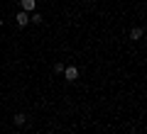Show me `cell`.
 <instances>
[{"mask_svg":"<svg viewBox=\"0 0 147 134\" xmlns=\"http://www.w3.org/2000/svg\"><path fill=\"white\" fill-rule=\"evenodd\" d=\"M64 78H66L69 83H74L76 78H79V68L76 66H64Z\"/></svg>","mask_w":147,"mask_h":134,"instance_id":"1","label":"cell"},{"mask_svg":"<svg viewBox=\"0 0 147 134\" xmlns=\"http://www.w3.org/2000/svg\"><path fill=\"white\" fill-rule=\"evenodd\" d=\"M15 22H17V27H27L30 25V12H25V10L15 12Z\"/></svg>","mask_w":147,"mask_h":134,"instance_id":"2","label":"cell"},{"mask_svg":"<svg viewBox=\"0 0 147 134\" xmlns=\"http://www.w3.org/2000/svg\"><path fill=\"white\" fill-rule=\"evenodd\" d=\"M20 7L25 12H34L37 10V0H20Z\"/></svg>","mask_w":147,"mask_h":134,"instance_id":"3","label":"cell"},{"mask_svg":"<svg viewBox=\"0 0 147 134\" xmlns=\"http://www.w3.org/2000/svg\"><path fill=\"white\" fill-rule=\"evenodd\" d=\"M142 34H145V29H142V27H132V29H130V39H132V41H140Z\"/></svg>","mask_w":147,"mask_h":134,"instance_id":"4","label":"cell"},{"mask_svg":"<svg viewBox=\"0 0 147 134\" xmlns=\"http://www.w3.org/2000/svg\"><path fill=\"white\" fill-rule=\"evenodd\" d=\"M12 119H15V127H22V124L27 122V115H25V112H17Z\"/></svg>","mask_w":147,"mask_h":134,"instance_id":"5","label":"cell"},{"mask_svg":"<svg viewBox=\"0 0 147 134\" xmlns=\"http://www.w3.org/2000/svg\"><path fill=\"white\" fill-rule=\"evenodd\" d=\"M30 22H34V25H42V22H44V17L34 10V12H30Z\"/></svg>","mask_w":147,"mask_h":134,"instance_id":"6","label":"cell"},{"mask_svg":"<svg viewBox=\"0 0 147 134\" xmlns=\"http://www.w3.org/2000/svg\"><path fill=\"white\" fill-rule=\"evenodd\" d=\"M54 73H64V63H54Z\"/></svg>","mask_w":147,"mask_h":134,"instance_id":"7","label":"cell"},{"mask_svg":"<svg viewBox=\"0 0 147 134\" xmlns=\"http://www.w3.org/2000/svg\"><path fill=\"white\" fill-rule=\"evenodd\" d=\"M0 27H3V20H0Z\"/></svg>","mask_w":147,"mask_h":134,"instance_id":"8","label":"cell"}]
</instances>
